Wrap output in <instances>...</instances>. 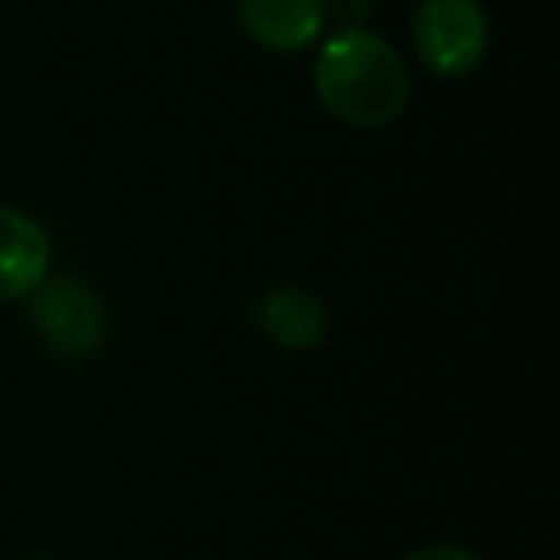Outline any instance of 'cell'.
Returning <instances> with one entry per match:
<instances>
[{
	"label": "cell",
	"instance_id": "6da1fadb",
	"mask_svg": "<svg viewBox=\"0 0 560 560\" xmlns=\"http://www.w3.org/2000/svg\"><path fill=\"white\" fill-rule=\"evenodd\" d=\"M312 85L346 127H388L411 101V73L399 50L369 27H338L315 50Z\"/></svg>",
	"mask_w": 560,
	"mask_h": 560
},
{
	"label": "cell",
	"instance_id": "7a4b0ae2",
	"mask_svg": "<svg viewBox=\"0 0 560 560\" xmlns=\"http://www.w3.org/2000/svg\"><path fill=\"white\" fill-rule=\"evenodd\" d=\"M415 55L438 78H468L483 62L491 24L480 0H422L411 24Z\"/></svg>",
	"mask_w": 560,
	"mask_h": 560
},
{
	"label": "cell",
	"instance_id": "3957f363",
	"mask_svg": "<svg viewBox=\"0 0 560 560\" xmlns=\"http://www.w3.org/2000/svg\"><path fill=\"white\" fill-rule=\"evenodd\" d=\"M27 323L58 358H89L108 335V315L89 284L73 277H47L27 296Z\"/></svg>",
	"mask_w": 560,
	"mask_h": 560
},
{
	"label": "cell",
	"instance_id": "277c9868",
	"mask_svg": "<svg viewBox=\"0 0 560 560\" xmlns=\"http://www.w3.org/2000/svg\"><path fill=\"white\" fill-rule=\"evenodd\" d=\"M327 0H238V24L272 55H300L327 35Z\"/></svg>",
	"mask_w": 560,
	"mask_h": 560
},
{
	"label": "cell",
	"instance_id": "5b68a950",
	"mask_svg": "<svg viewBox=\"0 0 560 560\" xmlns=\"http://www.w3.org/2000/svg\"><path fill=\"white\" fill-rule=\"evenodd\" d=\"M50 277V234L20 208H0V304L27 300Z\"/></svg>",
	"mask_w": 560,
	"mask_h": 560
},
{
	"label": "cell",
	"instance_id": "8992f818",
	"mask_svg": "<svg viewBox=\"0 0 560 560\" xmlns=\"http://www.w3.org/2000/svg\"><path fill=\"white\" fill-rule=\"evenodd\" d=\"M265 338L280 350H319L327 342L330 312L315 292L307 289H272L249 307Z\"/></svg>",
	"mask_w": 560,
	"mask_h": 560
},
{
	"label": "cell",
	"instance_id": "52a82bcc",
	"mask_svg": "<svg viewBox=\"0 0 560 560\" xmlns=\"http://www.w3.org/2000/svg\"><path fill=\"white\" fill-rule=\"evenodd\" d=\"M407 560H480V557L460 549V545H427V549H415Z\"/></svg>",
	"mask_w": 560,
	"mask_h": 560
}]
</instances>
